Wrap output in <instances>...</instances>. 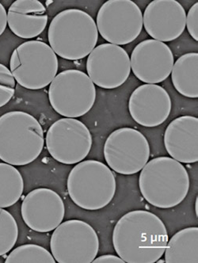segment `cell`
I'll return each instance as SVG.
<instances>
[{"label": "cell", "mask_w": 198, "mask_h": 263, "mask_svg": "<svg viewBox=\"0 0 198 263\" xmlns=\"http://www.w3.org/2000/svg\"><path fill=\"white\" fill-rule=\"evenodd\" d=\"M112 239L115 251L125 262L155 263L164 255L168 233L156 215L134 210L116 222Z\"/></svg>", "instance_id": "cell-1"}, {"label": "cell", "mask_w": 198, "mask_h": 263, "mask_svg": "<svg viewBox=\"0 0 198 263\" xmlns=\"http://www.w3.org/2000/svg\"><path fill=\"white\" fill-rule=\"evenodd\" d=\"M190 177L175 159L160 156L148 162L139 177L143 197L156 208H174L181 204L190 190Z\"/></svg>", "instance_id": "cell-2"}, {"label": "cell", "mask_w": 198, "mask_h": 263, "mask_svg": "<svg viewBox=\"0 0 198 263\" xmlns=\"http://www.w3.org/2000/svg\"><path fill=\"white\" fill-rule=\"evenodd\" d=\"M43 128L28 112L11 111L0 117V159L13 166L33 163L43 150Z\"/></svg>", "instance_id": "cell-3"}, {"label": "cell", "mask_w": 198, "mask_h": 263, "mask_svg": "<svg viewBox=\"0 0 198 263\" xmlns=\"http://www.w3.org/2000/svg\"><path fill=\"white\" fill-rule=\"evenodd\" d=\"M50 47L56 55L78 61L95 48L98 31L90 14L78 9H68L56 14L48 30Z\"/></svg>", "instance_id": "cell-4"}, {"label": "cell", "mask_w": 198, "mask_h": 263, "mask_svg": "<svg viewBox=\"0 0 198 263\" xmlns=\"http://www.w3.org/2000/svg\"><path fill=\"white\" fill-rule=\"evenodd\" d=\"M70 198L83 210H101L111 202L116 193V178L104 163L85 160L75 165L68 175Z\"/></svg>", "instance_id": "cell-5"}, {"label": "cell", "mask_w": 198, "mask_h": 263, "mask_svg": "<svg viewBox=\"0 0 198 263\" xmlns=\"http://www.w3.org/2000/svg\"><path fill=\"white\" fill-rule=\"evenodd\" d=\"M56 53L47 44L29 41L11 54L10 68L14 80L29 90H40L52 83L58 71Z\"/></svg>", "instance_id": "cell-6"}, {"label": "cell", "mask_w": 198, "mask_h": 263, "mask_svg": "<svg viewBox=\"0 0 198 263\" xmlns=\"http://www.w3.org/2000/svg\"><path fill=\"white\" fill-rule=\"evenodd\" d=\"M49 99L61 116L76 118L87 115L96 100V89L88 74L80 70H65L51 83Z\"/></svg>", "instance_id": "cell-7"}, {"label": "cell", "mask_w": 198, "mask_h": 263, "mask_svg": "<svg viewBox=\"0 0 198 263\" xmlns=\"http://www.w3.org/2000/svg\"><path fill=\"white\" fill-rule=\"evenodd\" d=\"M50 248L57 262H92L98 253V236L87 222L67 220L54 230Z\"/></svg>", "instance_id": "cell-8"}, {"label": "cell", "mask_w": 198, "mask_h": 263, "mask_svg": "<svg viewBox=\"0 0 198 263\" xmlns=\"http://www.w3.org/2000/svg\"><path fill=\"white\" fill-rule=\"evenodd\" d=\"M104 157L108 166L116 173L134 175L142 170L149 160V143L135 128H118L106 139Z\"/></svg>", "instance_id": "cell-9"}, {"label": "cell", "mask_w": 198, "mask_h": 263, "mask_svg": "<svg viewBox=\"0 0 198 263\" xmlns=\"http://www.w3.org/2000/svg\"><path fill=\"white\" fill-rule=\"evenodd\" d=\"M97 31L113 45H124L137 39L143 29V14L131 0H108L97 14Z\"/></svg>", "instance_id": "cell-10"}, {"label": "cell", "mask_w": 198, "mask_h": 263, "mask_svg": "<svg viewBox=\"0 0 198 263\" xmlns=\"http://www.w3.org/2000/svg\"><path fill=\"white\" fill-rule=\"evenodd\" d=\"M46 143L48 152L55 160L63 164H76L91 151L92 136L82 121L65 118L49 127Z\"/></svg>", "instance_id": "cell-11"}, {"label": "cell", "mask_w": 198, "mask_h": 263, "mask_svg": "<svg viewBox=\"0 0 198 263\" xmlns=\"http://www.w3.org/2000/svg\"><path fill=\"white\" fill-rule=\"evenodd\" d=\"M88 77L97 87L115 89L127 81L131 71L130 58L127 52L113 44L95 47L87 61Z\"/></svg>", "instance_id": "cell-12"}, {"label": "cell", "mask_w": 198, "mask_h": 263, "mask_svg": "<svg viewBox=\"0 0 198 263\" xmlns=\"http://www.w3.org/2000/svg\"><path fill=\"white\" fill-rule=\"evenodd\" d=\"M22 217L30 229L40 233L55 230L62 223L65 207L61 196L48 188H37L25 197Z\"/></svg>", "instance_id": "cell-13"}, {"label": "cell", "mask_w": 198, "mask_h": 263, "mask_svg": "<svg viewBox=\"0 0 198 263\" xmlns=\"http://www.w3.org/2000/svg\"><path fill=\"white\" fill-rule=\"evenodd\" d=\"M174 63L170 47L154 39L143 41L131 54L132 72L138 80L148 84H156L167 80Z\"/></svg>", "instance_id": "cell-14"}, {"label": "cell", "mask_w": 198, "mask_h": 263, "mask_svg": "<svg viewBox=\"0 0 198 263\" xmlns=\"http://www.w3.org/2000/svg\"><path fill=\"white\" fill-rule=\"evenodd\" d=\"M186 13L175 0H154L143 15L145 30L154 40L169 42L176 40L186 29Z\"/></svg>", "instance_id": "cell-15"}, {"label": "cell", "mask_w": 198, "mask_h": 263, "mask_svg": "<svg viewBox=\"0 0 198 263\" xmlns=\"http://www.w3.org/2000/svg\"><path fill=\"white\" fill-rule=\"evenodd\" d=\"M172 108L169 93L156 84H143L132 92L129 110L132 119L144 127L159 126L168 118Z\"/></svg>", "instance_id": "cell-16"}, {"label": "cell", "mask_w": 198, "mask_h": 263, "mask_svg": "<svg viewBox=\"0 0 198 263\" xmlns=\"http://www.w3.org/2000/svg\"><path fill=\"white\" fill-rule=\"evenodd\" d=\"M164 145L167 153L179 163L198 161V118L181 116L173 120L166 129Z\"/></svg>", "instance_id": "cell-17"}, {"label": "cell", "mask_w": 198, "mask_h": 263, "mask_svg": "<svg viewBox=\"0 0 198 263\" xmlns=\"http://www.w3.org/2000/svg\"><path fill=\"white\" fill-rule=\"evenodd\" d=\"M47 23L46 7L38 0H16L9 7L7 24L18 37H37L45 30Z\"/></svg>", "instance_id": "cell-18"}, {"label": "cell", "mask_w": 198, "mask_h": 263, "mask_svg": "<svg viewBox=\"0 0 198 263\" xmlns=\"http://www.w3.org/2000/svg\"><path fill=\"white\" fill-rule=\"evenodd\" d=\"M164 253L167 263H198V228L176 232L167 242Z\"/></svg>", "instance_id": "cell-19"}, {"label": "cell", "mask_w": 198, "mask_h": 263, "mask_svg": "<svg viewBox=\"0 0 198 263\" xmlns=\"http://www.w3.org/2000/svg\"><path fill=\"white\" fill-rule=\"evenodd\" d=\"M198 53L189 52L181 55L173 65V85L182 96L190 99L198 97Z\"/></svg>", "instance_id": "cell-20"}, {"label": "cell", "mask_w": 198, "mask_h": 263, "mask_svg": "<svg viewBox=\"0 0 198 263\" xmlns=\"http://www.w3.org/2000/svg\"><path fill=\"white\" fill-rule=\"evenodd\" d=\"M24 191L21 173L13 165L0 163V208H8L19 201Z\"/></svg>", "instance_id": "cell-21"}, {"label": "cell", "mask_w": 198, "mask_h": 263, "mask_svg": "<svg viewBox=\"0 0 198 263\" xmlns=\"http://www.w3.org/2000/svg\"><path fill=\"white\" fill-rule=\"evenodd\" d=\"M5 262L54 263L56 261L46 248L36 244H25L13 250L7 256Z\"/></svg>", "instance_id": "cell-22"}, {"label": "cell", "mask_w": 198, "mask_h": 263, "mask_svg": "<svg viewBox=\"0 0 198 263\" xmlns=\"http://www.w3.org/2000/svg\"><path fill=\"white\" fill-rule=\"evenodd\" d=\"M18 237L17 222L7 210L0 208V256L11 251Z\"/></svg>", "instance_id": "cell-23"}, {"label": "cell", "mask_w": 198, "mask_h": 263, "mask_svg": "<svg viewBox=\"0 0 198 263\" xmlns=\"http://www.w3.org/2000/svg\"><path fill=\"white\" fill-rule=\"evenodd\" d=\"M15 92V80L11 70L0 64V108L12 99Z\"/></svg>", "instance_id": "cell-24"}, {"label": "cell", "mask_w": 198, "mask_h": 263, "mask_svg": "<svg viewBox=\"0 0 198 263\" xmlns=\"http://www.w3.org/2000/svg\"><path fill=\"white\" fill-rule=\"evenodd\" d=\"M198 3L193 4L186 15V26L190 36L198 41Z\"/></svg>", "instance_id": "cell-25"}, {"label": "cell", "mask_w": 198, "mask_h": 263, "mask_svg": "<svg viewBox=\"0 0 198 263\" xmlns=\"http://www.w3.org/2000/svg\"><path fill=\"white\" fill-rule=\"evenodd\" d=\"M94 263H125V261L119 256L113 255H105L102 256L96 257Z\"/></svg>", "instance_id": "cell-26"}, {"label": "cell", "mask_w": 198, "mask_h": 263, "mask_svg": "<svg viewBox=\"0 0 198 263\" xmlns=\"http://www.w3.org/2000/svg\"><path fill=\"white\" fill-rule=\"evenodd\" d=\"M7 25V14L4 5L0 3V36L4 33Z\"/></svg>", "instance_id": "cell-27"}, {"label": "cell", "mask_w": 198, "mask_h": 263, "mask_svg": "<svg viewBox=\"0 0 198 263\" xmlns=\"http://www.w3.org/2000/svg\"><path fill=\"white\" fill-rule=\"evenodd\" d=\"M195 210H196V215L197 216V198L196 200V206H195Z\"/></svg>", "instance_id": "cell-28"}]
</instances>
